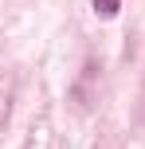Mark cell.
I'll list each match as a JSON object with an SVG mask.
<instances>
[{
    "instance_id": "cell-1",
    "label": "cell",
    "mask_w": 145,
    "mask_h": 149,
    "mask_svg": "<svg viewBox=\"0 0 145 149\" xmlns=\"http://www.w3.org/2000/svg\"><path fill=\"white\" fill-rule=\"evenodd\" d=\"M94 12L98 16H118V0H94Z\"/></svg>"
}]
</instances>
